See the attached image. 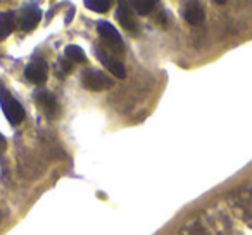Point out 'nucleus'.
Returning a JSON list of instances; mask_svg holds the SVG:
<instances>
[{
  "mask_svg": "<svg viewBox=\"0 0 252 235\" xmlns=\"http://www.w3.org/2000/svg\"><path fill=\"white\" fill-rule=\"evenodd\" d=\"M183 18H185L187 23H190V25H200V23H204V19H206V14H204V9L200 7V4L190 2V4H187Z\"/></svg>",
  "mask_w": 252,
  "mask_h": 235,
  "instance_id": "1a4fd4ad",
  "label": "nucleus"
},
{
  "mask_svg": "<svg viewBox=\"0 0 252 235\" xmlns=\"http://www.w3.org/2000/svg\"><path fill=\"white\" fill-rule=\"evenodd\" d=\"M25 76H26V80L35 85L45 83L47 76H49V64L43 59H33L32 63L25 67Z\"/></svg>",
  "mask_w": 252,
  "mask_h": 235,
  "instance_id": "20e7f679",
  "label": "nucleus"
},
{
  "mask_svg": "<svg viewBox=\"0 0 252 235\" xmlns=\"http://www.w3.org/2000/svg\"><path fill=\"white\" fill-rule=\"evenodd\" d=\"M97 32L98 35L102 36V38L105 40V42L112 43V45H123V38L121 35H119V32L114 28V26L111 25V23L107 21H98L97 23Z\"/></svg>",
  "mask_w": 252,
  "mask_h": 235,
  "instance_id": "6e6552de",
  "label": "nucleus"
},
{
  "mask_svg": "<svg viewBox=\"0 0 252 235\" xmlns=\"http://www.w3.org/2000/svg\"><path fill=\"white\" fill-rule=\"evenodd\" d=\"M111 5L112 4L109 0H87L85 2V7L94 12H107L111 9Z\"/></svg>",
  "mask_w": 252,
  "mask_h": 235,
  "instance_id": "ddd939ff",
  "label": "nucleus"
},
{
  "mask_svg": "<svg viewBox=\"0 0 252 235\" xmlns=\"http://www.w3.org/2000/svg\"><path fill=\"white\" fill-rule=\"evenodd\" d=\"M81 83L85 88L92 92H100V90H107L112 87V78H109L104 71L98 69H85L81 73Z\"/></svg>",
  "mask_w": 252,
  "mask_h": 235,
  "instance_id": "f03ea898",
  "label": "nucleus"
},
{
  "mask_svg": "<svg viewBox=\"0 0 252 235\" xmlns=\"http://www.w3.org/2000/svg\"><path fill=\"white\" fill-rule=\"evenodd\" d=\"M33 99H35L36 105H38L40 109H42L43 112H45L49 118H56L57 116V111H59V107H57V101L56 97H54L50 92H45V90H36L35 95H33Z\"/></svg>",
  "mask_w": 252,
  "mask_h": 235,
  "instance_id": "423d86ee",
  "label": "nucleus"
},
{
  "mask_svg": "<svg viewBox=\"0 0 252 235\" xmlns=\"http://www.w3.org/2000/svg\"><path fill=\"white\" fill-rule=\"evenodd\" d=\"M64 54H66V59H69L71 63H87V56H85L83 49L78 45H67Z\"/></svg>",
  "mask_w": 252,
  "mask_h": 235,
  "instance_id": "f8f14e48",
  "label": "nucleus"
},
{
  "mask_svg": "<svg viewBox=\"0 0 252 235\" xmlns=\"http://www.w3.org/2000/svg\"><path fill=\"white\" fill-rule=\"evenodd\" d=\"M130 5L135 9V12L140 16H149L156 7L154 0H135V2H130Z\"/></svg>",
  "mask_w": 252,
  "mask_h": 235,
  "instance_id": "9b49d317",
  "label": "nucleus"
},
{
  "mask_svg": "<svg viewBox=\"0 0 252 235\" xmlns=\"http://www.w3.org/2000/svg\"><path fill=\"white\" fill-rule=\"evenodd\" d=\"M116 18L121 23L123 28H126L128 32H138V23L137 18H135V12L130 9V4L128 2H119V7L116 11Z\"/></svg>",
  "mask_w": 252,
  "mask_h": 235,
  "instance_id": "0eeeda50",
  "label": "nucleus"
},
{
  "mask_svg": "<svg viewBox=\"0 0 252 235\" xmlns=\"http://www.w3.org/2000/svg\"><path fill=\"white\" fill-rule=\"evenodd\" d=\"M0 147H2V149L5 147V138H4V135H2V134H0Z\"/></svg>",
  "mask_w": 252,
  "mask_h": 235,
  "instance_id": "2eb2a0df",
  "label": "nucleus"
},
{
  "mask_svg": "<svg viewBox=\"0 0 252 235\" xmlns=\"http://www.w3.org/2000/svg\"><path fill=\"white\" fill-rule=\"evenodd\" d=\"M42 21V9L36 4H26L19 12V26L23 32H33Z\"/></svg>",
  "mask_w": 252,
  "mask_h": 235,
  "instance_id": "7ed1b4c3",
  "label": "nucleus"
},
{
  "mask_svg": "<svg viewBox=\"0 0 252 235\" xmlns=\"http://www.w3.org/2000/svg\"><path fill=\"white\" fill-rule=\"evenodd\" d=\"M95 56H97V59L100 61V63L104 64V66L107 67V69L111 71L116 78H125L126 76L125 64H123L119 59H116V57H111L104 49L97 47V49H95Z\"/></svg>",
  "mask_w": 252,
  "mask_h": 235,
  "instance_id": "39448f33",
  "label": "nucleus"
},
{
  "mask_svg": "<svg viewBox=\"0 0 252 235\" xmlns=\"http://www.w3.org/2000/svg\"><path fill=\"white\" fill-rule=\"evenodd\" d=\"M0 107H2L5 118H7L11 125H18L25 120V109H23V105L2 85H0Z\"/></svg>",
  "mask_w": 252,
  "mask_h": 235,
  "instance_id": "f257e3e1",
  "label": "nucleus"
},
{
  "mask_svg": "<svg viewBox=\"0 0 252 235\" xmlns=\"http://www.w3.org/2000/svg\"><path fill=\"white\" fill-rule=\"evenodd\" d=\"M57 67H59V74L61 76H66L67 73H71L73 71V64H71L69 59H61L59 64H57Z\"/></svg>",
  "mask_w": 252,
  "mask_h": 235,
  "instance_id": "4468645a",
  "label": "nucleus"
},
{
  "mask_svg": "<svg viewBox=\"0 0 252 235\" xmlns=\"http://www.w3.org/2000/svg\"><path fill=\"white\" fill-rule=\"evenodd\" d=\"M14 26H16L14 12H2L0 14V42L11 35Z\"/></svg>",
  "mask_w": 252,
  "mask_h": 235,
  "instance_id": "9d476101",
  "label": "nucleus"
}]
</instances>
